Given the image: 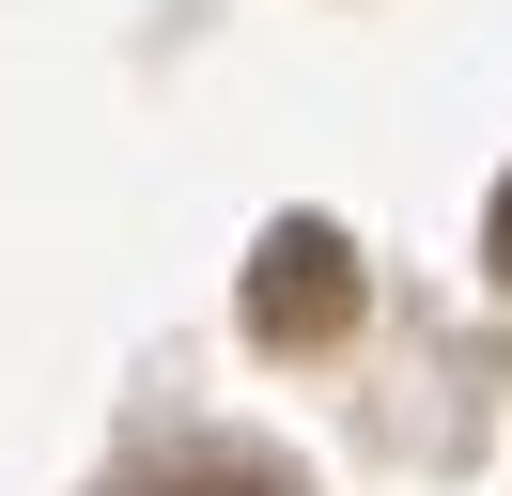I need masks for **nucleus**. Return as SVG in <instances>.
Segmentation results:
<instances>
[{
	"label": "nucleus",
	"mask_w": 512,
	"mask_h": 496,
	"mask_svg": "<svg viewBox=\"0 0 512 496\" xmlns=\"http://www.w3.org/2000/svg\"><path fill=\"white\" fill-rule=\"evenodd\" d=\"M342 326H357V248L326 233V217H280V233L249 248V341L264 357H326Z\"/></svg>",
	"instance_id": "nucleus-1"
},
{
	"label": "nucleus",
	"mask_w": 512,
	"mask_h": 496,
	"mask_svg": "<svg viewBox=\"0 0 512 496\" xmlns=\"http://www.w3.org/2000/svg\"><path fill=\"white\" fill-rule=\"evenodd\" d=\"M481 264H497V279H512V186H497V217H481Z\"/></svg>",
	"instance_id": "nucleus-3"
},
{
	"label": "nucleus",
	"mask_w": 512,
	"mask_h": 496,
	"mask_svg": "<svg viewBox=\"0 0 512 496\" xmlns=\"http://www.w3.org/2000/svg\"><path fill=\"white\" fill-rule=\"evenodd\" d=\"M140 496H295V465H264V450H187L171 481H140Z\"/></svg>",
	"instance_id": "nucleus-2"
}]
</instances>
